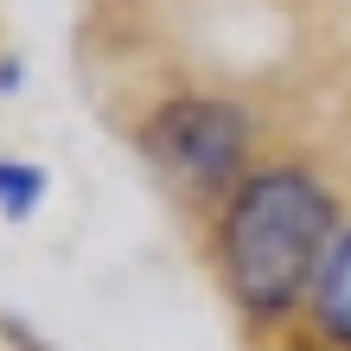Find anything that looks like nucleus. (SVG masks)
<instances>
[{
	"label": "nucleus",
	"mask_w": 351,
	"mask_h": 351,
	"mask_svg": "<svg viewBox=\"0 0 351 351\" xmlns=\"http://www.w3.org/2000/svg\"><path fill=\"white\" fill-rule=\"evenodd\" d=\"M306 319L332 351H351V223L332 237V250L319 262V281L306 294Z\"/></svg>",
	"instance_id": "obj_3"
},
{
	"label": "nucleus",
	"mask_w": 351,
	"mask_h": 351,
	"mask_svg": "<svg viewBox=\"0 0 351 351\" xmlns=\"http://www.w3.org/2000/svg\"><path fill=\"white\" fill-rule=\"evenodd\" d=\"M19 84H26V64H19L13 51H0V96H13Z\"/></svg>",
	"instance_id": "obj_5"
},
{
	"label": "nucleus",
	"mask_w": 351,
	"mask_h": 351,
	"mask_svg": "<svg viewBox=\"0 0 351 351\" xmlns=\"http://www.w3.org/2000/svg\"><path fill=\"white\" fill-rule=\"evenodd\" d=\"M141 154L167 173L185 198L223 204L250 173V115L230 96H160L141 121Z\"/></svg>",
	"instance_id": "obj_2"
},
{
	"label": "nucleus",
	"mask_w": 351,
	"mask_h": 351,
	"mask_svg": "<svg viewBox=\"0 0 351 351\" xmlns=\"http://www.w3.org/2000/svg\"><path fill=\"white\" fill-rule=\"evenodd\" d=\"M51 192V173L38 167V160H0V217H13V223H26L38 204H45Z\"/></svg>",
	"instance_id": "obj_4"
},
{
	"label": "nucleus",
	"mask_w": 351,
	"mask_h": 351,
	"mask_svg": "<svg viewBox=\"0 0 351 351\" xmlns=\"http://www.w3.org/2000/svg\"><path fill=\"white\" fill-rule=\"evenodd\" d=\"M332 237L339 192L306 160H268V167H250L243 185L217 204L211 262L243 319L281 326L306 306Z\"/></svg>",
	"instance_id": "obj_1"
}]
</instances>
